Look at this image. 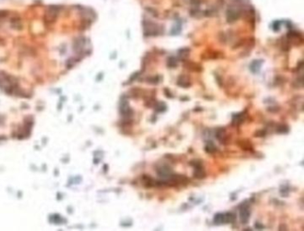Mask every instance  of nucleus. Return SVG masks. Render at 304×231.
Listing matches in <instances>:
<instances>
[{"label":"nucleus","instance_id":"1","mask_svg":"<svg viewBox=\"0 0 304 231\" xmlns=\"http://www.w3.org/2000/svg\"><path fill=\"white\" fill-rule=\"evenodd\" d=\"M250 215H251V212H250V210L248 206H241V209H240V219H241V221L243 223H246L250 218Z\"/></svg>","mask_w":304,"mask_h":231},{"label":"nucleus","instance_id":"2","mask_svg":"<svg viewBox=\"0 0 304 231\" xmlns=\"http://www.w3.org/2000/svg\"><path fill=\"white\" fill-rule=\"evenodd\" d=\"M177 84H179V86L183 87H188L191 85L189 79L185 76H180V78L177 80Z\"/></svg>","mask_w":304,"mask_h":231},{"label":"nucleus","instance_id":"3","mask_svg":"<svg viewBox=\"0 0 304 231\" xmlns=\"http://www.w3.org/2000/svg\"><path fill=\"white\" fill-rule=\"evenodd\" d=\"M238 145L242 147V149H243V150H251V147H253V146H251L249 140H241Z\"/></svg>","mask_w":304,"mask_h":231},{"label":"nucleus","instance_id":"4","mask_svg":"<svg viewBox=\"0 0 304 231\" xmlns=\"http://www.w3.org/2000/svg\"><path fill=\"white\" fill-rule=\"evenodd\" d=\"M235 219V214L233 213H226V214H223V223H230L232 221H234Z\"/></svg>","mask_w":304,"mask_h":231},{"label":"nucleus","instance_id":"5","mask_svg":"<svg viewBox=\"0 0 304 231\" xmlns=\"http://www.w3.org/2000/svg\"><path fill=\"white\" fill-rule=\"evenodd\" d=\"M194 176L197 178H203L205 177V172L203 170L202 167H196L195 171L194 172Z\"/></svg>","mask_w":304,"mask_h":231},{"label":"nucleus","instance_id":"6","mask_svg":"<svg viewBox=\"0 0 304 231\" xmlns=\"http://www.w3.org/2000/svg\"><path fill=\"white\" fill-rule=\"evenodd\" d=\"M214 222L216 223V224H223V214H221V213L216 214V216H215V218H214Z\"/></svg>","mask_w":304,"mask_h":231},{"label":"nucleus","instance_id":"7","mask_svg":"<svg viewBox=\"0 0 304 231\" xmlns=\"http://www.w3.org/2000/svg\"><path fill=\"white\" fill-rule=\"evenodd\" d=\"M205 150L208 153H214L215 151H216V147H215V146L213 145V143H210L206 146Z\"/></svg>","mask_w":304,"mask_h":231},{"label":"nucleus","instance_id":"8","mask_svg":"<svg viewBox=\"0 0 304 231\" xmlns=\"http://www.w3.org/2000/svg\"><path fill=\"white\" fill-rule=\"evenodd\" d=\"M155 108H156V110L158 111H163L166 110V105H165L164 103H159Z\"/></svg>","mask_w":304,"mask_h":231},{"label":"nucleus","instance_id":"9","mask_svg":"<svg viewBox=\"0 0 304 231\" xmlns=\"http://www.w3.org/2000/svg\"><path fill=\"white\" fill-rule=\"evenodd\" d=\"M279 128H280V130H277V131L280 132V133H286V132H288V128L286 126H280Z\"/></svg>","mask_w":304,"mask_h":231}]
</instances>
